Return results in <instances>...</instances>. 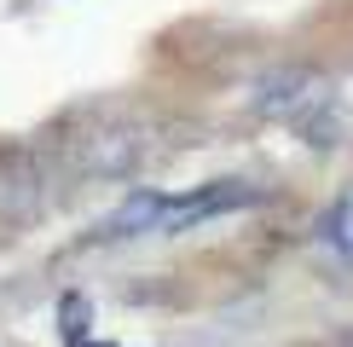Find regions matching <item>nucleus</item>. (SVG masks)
Wrapping results in <instances>:
<instances>
[{
  "label": "nucleus",
  "instance_id": "1",
  "mask_svg": "<svg viewBox=\"0 0 353 347\" xmlns=\"http://www.w3.org/2000/svg\"><path fill=\"white\" fill-rule=\"evenodd\" d=\"M145 156H151V127L145 122H134V116H99V122H87L81 134L64 139V162L52 156V168L58 174L70 168L76 180H128V174L145 168Z\"/></svg>",
  "mask_w": 353,
  "mask_h": 347
},
{
  "label": "nucleus",
  "instance_id": "2",
  "mask_svg": "<svg viewBox=\"0 0 353 347\" xmlns=\"http://www.w3.org/2000/svg\"><path fill=\"white\" fill-rule=\"evenodd\" d=\"M58 202V168L41 145L6 139L0 145V231H29Z\"/></svg>",
  "mask_w": 353,
  "mask_h": 347
},
{
  "label": "nucleus",
  "instance_id": "3",
  "mask_svg": "<svg viewBox=\"0 0 353 347\" xmlns=\"http://www.w3.org/2000/svg\"><path fill=\"white\" fill-rule=\"evenodd\" d=\"M330 98V87L313 76V70H296V64H284V70H267L255 87H249V110L255 116H278V122H296V116H307L313 105H325Z\"/></svg>",
  "mask_w": 353,
  "mask_h": 347
},
{
  "label": "nucleus",
  "instance_id": "4",
  "mask_svg": "<svg viewBox=\"0 0 353 347\" xmlns=\"http://www.w3.org/2000/svg\"><path fill=\"white\" fill-rule=\"evenodd\" d=\"M243 202H255V185L249 180H209V185H197V191L168 197V214H163L157 231H163V238H180V231L214 220V214H232V209H243Z\"/></svg>",
  "mask_w": 353,
  "mask_h": 347
},
{
  "label": "nucleus",
  "instance_id": "5",
  "mask_svg": "<svg viewBox=\"0 0 353 347\" xmlns=\"http://www.w3.org/2000/svg\"><path fill=\"white\" fill-rule=\"evenodd\" d=\"M168 214V191H128L105 220L93 226V243H128V238H145V231H157Z\"/></svg>",
  "mask_w": 353,
  "mask_h": 347
},
{
  "label": "nucleus",
  "instance_id": "6",
  "mask_svg": "<svg viewBox=\"0 0 353 347\" xmlns=\"http://www.w3.org/2000/svg\"><path fill=\"white\" fill-rule=\"evenodd\" d=\"M319 243H325V249H336L353 266V191H342L330 202V214L325 220H319Z\"/></svg>",
  "mask_w": 353,
  "mask_h": 347
},
{
  "label": "nucleus",
  "instance_id": "7",
  "mask_svg": "<svg viewBox=\"0 0 353 347\" xmlns=\"http://www.w3.org/2000/svg\"><path fill=\"white\" fill-rule=\"evenodd\" d=\"M87 318H93V307H87L81 295H64L58 301V336H64L70 347H81L87 341Z\"/></svg>",
  "mask_w": 353,
  "mask_h": 347
}]
</instances>
